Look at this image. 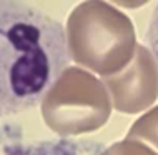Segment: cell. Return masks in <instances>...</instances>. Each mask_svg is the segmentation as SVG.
Here are the masks:
<instances>
[{
  "mask_svg": "<svg viewBox=\"0 0 158 155\" xmlns=\"http://www.w3.org/2000/svg\"><path fill=\"white\" fill-rule=\"evenodd\" d=\"M68 62L62 24L40 8L0 0V117L42 103Z\"/></svg>",
  "mask_w": 158,
  "mask_h": 155,
  "instance_id": "1",
  "label": "cell"
},
{
  "mask_svg": "<svg viewBox=\"0 0 158 155\" xmlns=\"http://www.w3.org/2000/svg\"><path fill=\"white\" fill-rule=\"evenodd\" d=\"M70 58L102 77L115 75L131 62L136 35L131 20L106 2H82L67 20Z\"/></svg>",
  "mask_w": 158,
  "mask_h": 155,
  "instance_id": "2",
  "label": "cell"
},
{
  "mask_svg": "<svg viewBox=\"0 0 158 155\" xmlns=\"http://www.w3.org/2000/svg\"><path fill=\"white\" fill-rule=\"evenodd\" d=\"M47 127L60 137L102 128L112 114V98L103 82L78 67H67L42 100Z\"/></svg>",
  "mask_w": 158,
  "mask_h": 155,
  "instance_id": "3",
  "label": "cell"
},
{
  "mask_svg": "<svg viewBox=\"0 0 158 155\" xmlns=\"http://www.w3.org/2000/svg\"><path fill=\"white\" fill-rule=\"evenodd\" d=\"M102 79L112 105L122 114H140L158 98V65L145 45L136 44L133 58L122 72Z\"/></svg>",
  "mask_w": 158,
  "mask_h": 155,
  "instance_id": "4",
  "label": "cell"
},
{
  "mask_svg": "<svg viewBox=\"0 0 158 155\" xmlns=\"http://www.w3.org/2000/svg\"><path fill=\"white\" fill-rule=\"evenodd\" d=\"M125 139L142 142L158 153V105L136 120L130 127Z\"/></svg>",
  "mask_w": 158,
  "mask_h": 155,
  "instance_id": "5",
  "label": "cell"
},
{
  "mask_svg": "<svg viewBox=\"0 0 158 155\" xmlns=\"http://www.w3.org/2000/svg\"><path fill=\"white\" fill-rule=\"evenodd\" d=\"M102 155H158L148 145L136 140H122L117 144L110 145Z\"/></svg>",
  "mask_w": 158,
  "mask_h": 155,
  "instance_id": "6",
  "label": "cell"
},
{
  "mask_svg": "<svg viewBox=\"0 0 158 155\" xmlns=\"http://www.w3.org/2000/svg\"><path fill=\"white\" fill-rule=\"evenodd\" d=\"M147 38H148V45H150V52L153 54V57L156 60L158 65V5L153 10V15L148 24V30H147Z\"/></svg>",
  "mask_w": 158,
  "mask_h": 155,
  "instance_id": "7",
  "label": "cell"
}]
</instances>
